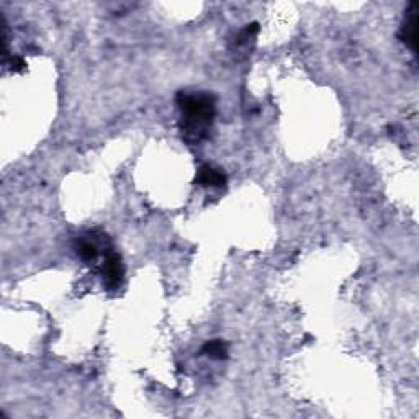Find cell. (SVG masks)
<instances>
[{
	"instance_id": "cell-2",
	"label": "cell",
	"mask_w": 419,
	"mask_h": 419,
	"mask_svg": "<svg viewBox=\"0 0 419 419\" xmlns=\"http://www.w3.org/2000/svg\"><path fill=\"white\" fill-rule=\"evenodd\" d=\"M102 277L104 285L108 290H117L123 284V279H125V266H123L121 255L112 249L107 251V254H105Z\"/></svg>"
},
{
	"instance_id": "cell-6",
	"label": "cell",
	"mask_w": 419,
	"mask_h": 419,
	"mask_svg": "<svg viewBox=\"0 0 419 419\" xmlns=\"http://www.w3.org/2000/svg\"><path fill=\"white\" fill-rule=\"evenodd\" d=\"M202 352H204L205 355H208L210 359L223 360L228 357V344L223 342L222 339H213V341L205 344Z\"/></svg>"
},
{
	"instance_id": "cell-7",
	"label": "cell",
	"mask_w": 419,
	"mask_h": 419,
	"mask_svg": "<svg viewBox=\"0 0 419 419\" xmlns=\"http://www.w3.org/2000/svg\"><path fill=\"white\" fill-rule=\"evenodd\" d=\"M257 33H259V23L246 25L244 30H241L240 35L236 37V45L237 46L246 45V43H249L251 39H254L255 37H257Z\"/></svg>"
},
{
	"instance_id": "cell-5",
	"label": "cell",
	"mask_w": 419,
	"mask_h": 419,
	"mask_svg": "<svg viewBox=\"0 0 419 419\" xmlns=\"http://www.w3.org/2000/svg\"><path fill=\"white\" fill-rule=\"evenodd\" d=\"M102 244L104 241H99V236H95V233H89L87 236H81L76 241V253L84 262H94L99 257Z\"/></svg>"
},
{
	"instance_id": "cell-3",
	"label": "cell",
	"mask_w": 419,
	"mask_h": 419,
	"mask_svg": "<svg viewBox=\"0 0 419 419\" xmlns=\"http://www.w3.org/2000/svg\"><path fill=\"white\" fill-rule=\"evenodd\" d=\"M418 25H419V6L409 3L405 21L401 25L400 38L413 52H418Z\"/></svg>"
},
{
	"instance_id": "cell-4",
	"label": "cell",
	"mask_w": 419,
	"mask_h": 419,
	"mask_svg": "<svg viewBox=\"0 0 419 419\" xmlns=\"http://www.w3.org/2000/svg\"><path fill=\"white\" fill-rule=\"evenodd\" d=\"M228 182L226 174L211 164H204L198 169L195 175V184L205 188H223Z\"/></svg>"
},
{
	"instance_id": "cell-1",
	"label": "cell",
	"mask_w": 419,
	"mask_h": 419,
	"mask_svg": "<svg viewBox=\"0 0 419 419\" xmlns=\"http://www.w3.org/2000/svg\"><path fill=\"white\" fill-rule=\"evenodd\" d=\"M175 102L180 110V133L185 143L198 144L206 139L216 115V100L205 92H179Z\"/></svg>"
},
{
	"instance_id": "cell-8",
	"label": "cell",
	"mask_w": 419,
	"mask_h": 419,
	"mask_svg": "<svg viewBox=\"0 0 419 419\" xmlns=\"http://www.w3.org/2000/svg\"><path fill=\"white\" fill-rule=\"evenodd\" d=\"M26 68V63L23 61V57L20 56H13L10 57V70L12 72H21Z\"/></svg>"
}]
</instances>
